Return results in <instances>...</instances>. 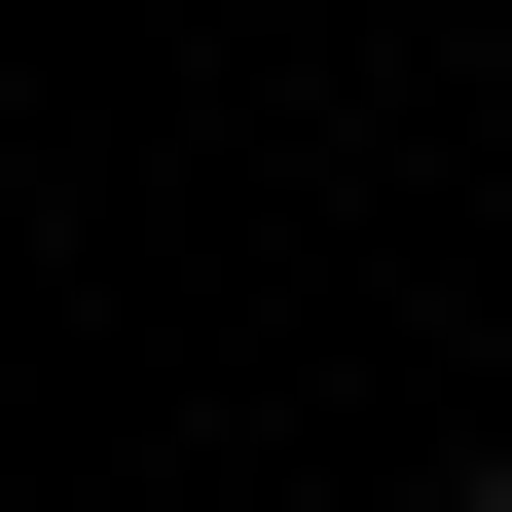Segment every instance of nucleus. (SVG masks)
<instances>
[{"label": "nucleus", "instance_id": "obj_1", "mask_svg": "<svg viewBox=\"0 0 512 512\" xmlns=\"http://www.w3.org/2000/svg\"><path fill=\"white\" fill-rule=\"evenodd\" d=\"M439 512H512V476H439Z\"/></svg>", "mask_w": 512, "mask_h": 512}]
</instances>
